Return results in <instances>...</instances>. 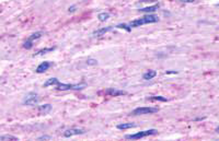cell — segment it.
<instances>
[{
	"label": "cell",
	"instance_id": "obj_1",
	"mask_svg": "<svg viewBox=\"0 0 219 141\" xmlns=\"http://www.w3.org/2000/svg\"><path fill=\"white\" fill-rule=\"evenodd\" d=\"M158 21H159L158 17L148 14V15H145V17H142V18H140V19H137V20L132 21V22L129 23V26H130V27H138V26H142V25H144V24L156 23V22H158Z\"/></svg>",
	"mask_w": 219,
	"mask_h": 141
},
{
	"label": "cell",
	"instance_id": "obj_2",
	"mask_svg": "<svg viewBox=\"0 0 219 141\" xmlns=\"http://www.w3.org/2000/svg\"><path fill=\"white\" fill-rule=\"evenodd\" d=\"M157 133H158V130H156V129H149V130H144V131L137 132L135 135H127L125 138H126V139H140V138H145V137L157 135Z\"/></svg>",
	"mask_w": 219,
	"mask_h": 141
},
{
	"label": "cell",
	"instance_id": "obj_3",
	"mask_svg": "<svg viewBox=\"0 0 219 141\" xmlns=\"http://www.w3.org/2000/svg\"><path fill=\"white\" fill-rule=\"evenodd\" d=\"M57 90L60 91H67V90H81L83 88H86V84H66V83H58L57 85Z\"/></svg>",
	"mask_w": 219,
	"mask_h": 141
},
{
	"label": "cell",
	"instance_id": "obj_4",
	"mask_svg": "<svg viewBox=\"0 0 219 141\" xmlns=\"http://www.w3.org/2000/svg\"><path fill=\"white\" fill-rule=\"evenodd\" d=\"M158 112L156 107H138L132 112L133 115H146V114H155Z\"/></svg>",
	"mask_w": 219,
	"mask_h": 141
},
{
	"label": "cell",
	"instance_id": "obj_5",
	"mask_svg": "<svg viewBox=\"0 0 219 141\" xmlns=\"http://www.w3.org/2000/svg\"><path fill=\"white\" fill-rule=\"evenodd\" d=\"M38 101H40L38 95H37L36 93L31 92V93H29V94L25 96V99H24V101H23V104L32 106V105H36L37 103H38Z\"/></svg>",
	"mask_w": 219,
	"mask_h": 141
},
{
	"label": "cell",
	"instance_id": "obj_6",
	"mask_svg": "<svg viewBox=\"0 0 219 141\" xmlns=\"http://www.w3.org/2000/svg\"><path fill=\"white\" fill-rule=\"evenodd\" d=\"M43 35V33L42 32H36V33H33L31 36L27 38V41L24 42V44H23V47L25 48V49H31L33 46V42L35 41V40H38L40 37Z\"/></svg>",
	"mask_w": 219,
	"mask_h": 141
},
{
	"label": "cell",
	"instance_id": "obj_7",
	"mask_svg": "<svg viewBox=\"0 0 219 141\" xmlns=\"http://www.w3.org/2000/svg\"><path fill=\"white\" fill-rule=\"evenodd\" d=\"M82 133H84V129H81V128H71V129H68V130H66L64 132V136L66 138H69V137L82 135Z\"/></svg>",
	"mask_w": 219,
	"mask_h": 141
},
{
	"label": "cell",
	"instance_id": "obj_8",
	"mask_svg": "<svg viewBox=\"0 0 219 141\" xmlns=\"http://www.w3.org/2000/svg\"><path fill=\"white\" fill-rule=\"evenodd\" d=\"M106 94H109L111 96H121V95H126L127 92L123 91V90H116V89H109L106 90Z\"/></svg>",
	"mask_w": 219,
	"mask_h": 141
},
{
	"label": "cell",
	"instance_id": "obj_9",
	"mask_svg": "<svg viewBox=\"0 0 219 141\" xmlns=\"http://www.w3.org/2000/svg\"><path fill=\"white\" fill-rule=\"evenodd\" d=\"M50 66H52V64H50V63H48V61H44V63H42V64L37 67L35 71H36L37 73H43V72H45L46 70L50 68Z\"/></svg>",
	"mask_w": 219,
	"mask_h": 141
},
{
	"label": "cell",
	"instance_id": "obj_10",
	"mask_svg": "<svg viewBox=\"0 0 219 141\" xmlns=\"http://www.w3.org/2000/svg\"><path fill=\"white\" fill-rule=\"evenodd\" d=\"M111 30H112V27L111 26L102 27V28H100V30H98V31H96V32L93 33V35H94V36H102V35L106 34L107 32H110Z\"/></svg>",
	"mask_w": 219,
	"mask_h": 141
},
{
	"label": "cell",
	"instance_id": "obj_11",
	"mask_svg": "<svg viewBox=\"0 0 219 141\" xmlns=\"http://www.w3.org/2000/svg\"><path fill=\"white\" fill-rule=\"evenodd\" d=\"M58 83H59V81H58L57 78H50V79H48V80L44 83V88H47V87H50V85H57Z\"/></svg>",
	"mask_w": 219,
	"mask_h": 141
},
{
	"label": "cell",
	"instance_id": "obj_12",
	"mask_svg": "<svg viewBox=\"0 0 219 141\" xmlns=\"http://www.w3.org/2000/svg\"><path fill=\"white\" fill-rule=\"evenodd\" d=\"M52 109V106L50 104H45V105H40L38 107V112L42 113V114H47L48 112H50Z\"/></svg>",
	"mask_w": 219,
	"mask_h": 141
},
{
	"label": "cell",
	"instance_id": "obj_13",
	"mask_svg": "<svg viewBox=\"0 0 219 141\" xmlns=\"http://www.w3.org/2000/svg\"><path fill=\"white\" fill-rule=\"evenodd\" d=\"M156 76H157V72H156L155 70H149V71H147L146 73H144L142 78H144L145 80H150V79H153Z\"/></svg>",
	"mask_w": 219,
	"mask_h": 141
},
{
	"label": "cell",
	"instance_id": "obj_14",
	"mask_svg": "<svg viewBox=\"0 0 219 141\" xmlns=\"http://www.w3.org/2000/svg\"><path fill=\"white\" fill-rule=\"evenodd\" d=\"M136 127L135 124L132 123H124V124H119L117 125V129H121V130H125V129H128V128H134Z\"/></svg>",
	"mask_w": 219,
	"mask_h": 141
},
{
	"label": "cell",
	"instance_id": "obj_15",
	"mask_svg": "<svg viewBox=\"0 0 219 141\" xmlns=\"http://www.w3.org/2000/svg\"><path fill=\"white\" fill-rule=\"evenodd\" d=\"M158 8H159V5H155V6H150V7H146V8H142V9H139V11L140 12H153Z\"/></svg>",
	"mask_w": 219,
	"mask_h": 141
},
{
	"label": "cell",
	"instance_id": "obj_16",
	"mask_svg": "<svg viewBox=\"0 0 219 141\" xmlns=\"http://www.w3.org/2000/svg\"><path fill=\"white\" fill-rule=\"evenodd\" d=\"M53 50H55V47H50V48H44V49H41V50H38L37 53H35V54H34V56H41V55L47 54V53H50V51H53Z\"/></svg>",
	"mask_w": 219,
	"mask_h": 141
},
{
	"label": "cell",
	"instance_id": "obj_17",
	"mask_svg": "<svg viewBox=\"0 0 219 141\" xmlns=\"http://www.w3.org/2000/svg\"><path fill=\"white\" fill-rule=\"evenodd\" d=\"M0 140L1 141H7V140H12V141H17L19 140L17 137L11 136V135H5V136H1L0 137Z\"/></svg>",
	"mask_w": 219,
	"mask_h": 141
},
{
	"label": "cell",
	"instance_id": "obj_18",
	"mask_svg": "<svg viewBox=\"0 0 219 141\" xmlns=\"http://www.w3.org/2000/svg\"><path fill=\"white\" fill-rule=\"evenodd\" d=\"M109 18H110V14L107 13V12H102V13H100L98 15V19H99L100 22H104V21H106Z\"/></svg>",
	"mask_w": 219,
	"mask_h": 141
},
{
	"label": "cell",
	"instance_id": "obj_19",
	"mask_svg": "<svg viewBox=\"0 0 219 141\" xmlns=\"http://www.w3.org/2000/svg\"><path fill=\"white\" fill-rule=\"evenodd\" d=\"M148 100H155V101H162V102H167V99L165 97H162V96H152V97H148Z\"/></svg>",
	"mask_w": 219,
	"mask_h": 141
},
{
	"label": "cell",
	"instance_id": "obj_20",
	"mask_svg": "<svg viewBox=\"0 0 219 141\" xmlns=\"http://www.w3.org/2000/svg\"><path fill=\"white\" fill-rule=\"evenodd\" d=\"M116 27H119V28H124V30H126L127 32H129V31L132 30V27L129 26V25H127V24H119V25H116Z\"/></svg>",
	"mask_w": 219,
	"mask_h": 141
},
{
	"label": "cell",
	"instance_id": "obj_21",
	"mask_svg": "<svg viewBox=\"0 0 219 141\" xmlns=\"http://www.w3.org/2000/svg\"><path fill=\"white\" fill-rule=\"evenodd\" d=\"M87 64L88 65H96V64H98V61H96V59H88Z\"/></svg>",
	"mask_w": 219,
	"mask_h": 141
},
{
	"label": "cell",
	"instance_id": "obj_22",
	"mask_svg": "<svg viewBox=\"0 0 219 141\" xmlns=\"http://www.w3.org/2000/svg\"><path fill=\"white\" fill-rule=\"evenodd\" d=\"M44 139H50V136H42L40 138H37V140H44Z\"/></svg>",
	"mask_w": 219,
	"mask_h": 141
},
{
	"label": "cell",
	"instance_id": "obj_23",
	"mask_svg": "<svg viewBox=\"0 0 219 141\" xmlns=\"http://www.w3.org/2000/svg\"><path fill=\"white\" fill-rule=\"evenodd\" d=\"M183 2H194L195 0H182Z\"/></svg>",
	"mask_w": 219,
	"mask_h": 141
},
{
	"label": "cell",
	"instance_id": "obj_24",
	"mask_svg": "<svg viewBox=\"0 0 219 141\" xmlns=\"http://www.w3.org/2000/svg\"><path fill=\"white\" fill-rule=\"evenodd\" d=\"M70 11H71V12H73V11H75V6H73V7H70V8H69V12H70Z\"/></svg>",
	"mask_w": 219,
	"mask_h": 141
},
{
	"label": "cell",
	"instance_id": "obj_25",
	"mask_svg": "<svg viewBox=\"0 0 219 141\" xmlns=\"http://www.w3.org/2000/svg\"><path fill=\"white\" fill-rule=\"evenodd\" d=\"M165 73H178V71H167Z\"/></svg>",
	"mask_w": 219,
	"mask_h": 141
},
{
	"label": "cell",
	"instance_id": "obj_26",
	"mask_svg": "<svg viewBox=\"0 0 219 141\" xmlns=\"http://www.w3.org/2000/svg\"><path fill=\"white\" fill-rule=\"evenodd\" d=\"M216 131H217V132H219V126H218V127H217V128H216Z\"/></svg>",
	"mask_w": 219,
	"mask_h": 141
},
{
	"label": "cell",
	"instance_id": "obj_27",
	"mask_svg": "<svg viewBox=\"0 0 219 141\" xmlns=\"http://www.w3.org/2000/svg\"><path fill=\"white\" fill-rule=\"evenodd\" d=\"M217 6H219V3H218V5H217Z\"/></svg>",
	"mask_w": 219,
	"mask_h": 141
}]
</instances>
